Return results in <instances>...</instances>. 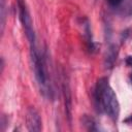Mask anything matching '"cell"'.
<instances>
[{
  "mask_svg": "<svg viewBox=\"0 0 132 132\" xmlns=\"http://www.w3.org/2000/svg\"><path fill=\"white\" fill-rule=\"evenodd\" d=\"M30 56H31V62L33 67V72L35 79L39 86L40 92L44 97L51 98L52 97V87L50 82V76H48V70H47V64L46 59L43 53H40L37 48V46L30 47Z\"/></svg>",
  "mask_w": 132,
  "mask_h": 132,
  "instance_id": "7a4b0ae2",
  "label": "cell"
},
{
  "mask_svg": "<svg viewBox=\"0 0 132 132\" xmlns=\"http://www.w3.org/2000/svg\"><path fill=\"white\" fill-rule=\"evenodd\" d=\"M129 81H130V84L132 85V73L129 75Z\"/></svg>",
  "mask_w": 132,
  "mask_h": 132,
  "instance_id": "8fae6325",
  "label": "cell"
},
{
  "mask_svg": "<svg viewBox=\"0 0 132 132\" xmlns=\"http://www.w3.org/2000/svg\"><path fill=\"white\" fill-rule=\"evenodd\" d=\"M125 62H126V65H127V66L132 67V56H128V57L126 58Z\"/></svg>",
  "mask_w": 132,
  "mask_h": 132,
  "instance_id": "9c48e42d",
  "label": "cell"
},
{
  "mask_svg": "<svg viewBox=\"0 0 132 132\" xmlns=\"http://www.w3.org/2000/svg\"><path fill=\"white\" fill-rule=\"evenodd\" d=\"M26 124L29 131L37 132L42 129V122L40 114L34 107H30L26 113Z\"/></svg>",
  "mask_w": 132,
  "mask_h": 132,
  "instance_id": "277c9868",
  "label": "cell"
},
{
  "mask_svg": "<svg viewBox=\"0 0 132 132\" xmlns=\"http://www.w3.org/2000/svg\"><path fill=\"white\" fill-rule=\"evenodd\" d=\"M94 102L98 111L117 122L120 114V103L107 77H100L97 80L94 89Z\"/></svg>",
  "mask_w": 132,
  "mask_h": 132,
  "instance_id": "6da1fadb",
  "label": "cell"
},
{
  "mask_svg": "<svg viewBox=\"0 0 132 132\" xmlns=\"http://www.w3.org/2000/svg\"><path fill=\"white\" fill-rule=\"evenodd\" d=\"M106 1H107V3H108L110 6L116 7V6H119V5L122 3L123 0H106Z\"/></svg>",
  "mask_w": 132,
  "mask_h": 132,
  "instance_id": "ba28073f",
  "label": "cell"
},
{
  "mask_svg": "<svg viewBox=\"0 0 132 132\" xmlns=\"http://www.w3.org/2000/svg\"><path fill=\"white\" fill-rule=\"evenodd\" d=\"M16 2H18V8H19V19L23 25L26 37L29 41V45L30 47H33L36 45V36L33 28L32 19L30 16L25 0H16Z\"/></svg>",
  "mask_w": 132,
  "mask_h": 132,
  "instance_id": "3957f363",
  "label": "cell"
},
{
  "mask_svg": "<svg viewBox=\"0 0 132 132\" xmlns=\"http://www.w3.org/2000/svg\"><path fill=\"white\" fill-rule=\"evenodd\" d=\"M118 53H119V50H118V46L116 44H111L108 47L106 55H105V59H104L105 68L111 69L114 66V63H116L117 57H118Z\"/></svg>",
  "mask_w": 132,
  "mask_h": 132,
  "instance_id": "5b68a950",
  "label": "cell"
},
{
  "mask_svg": "<svg viewBox=\"0 0 132 132\" xmlns=\"http://www.w3.org/2000/svg\"><path fill=\"white\" fill-rule=\"evenodd\" d=\"M124 122H125L126 124H128V125H131V126H132V114L128 116V117L124 120Z\"/></svg>",
  "mask_w": 132,
  "mask_h": 132,
  "instance_id": "30bf717a",
  "label": "cell"
},
{
  "mask_svg": "<svg viewBox=\"0 0 132 132\" xmlns=\"http://www.w3.org/2000/svg\"><path fill=\"white\" fill-rule=\"evenodd\" d=\"M82 124H84V126L87 128V130L96 131V130L98 129V128L96 127V122H95V120H94L92 117L88 116V114H85V116L82 117Z\"/></svg>",
  "mask_w": 132,
  "mask_h": 132,
  "instance_id": "52a82bcc",
  "label": "cell"
},
{
  "mask_svg": "<svg viewBox=\"0 0 132 132\" xmlns=\"http://www.w3.org/2000/svg\"><path fill=\"white\" fill-rule=\"evenodd\" d=\"M63 91H64V98H65V110H66V114L70 121V119H71V95H70L68 84L64 82Z\"/></svg>",
  "mask_w": 132,
  "mask_h": 132,
  "instance_id": "8992f818",
  "label": "cell"
}]
</instances>
